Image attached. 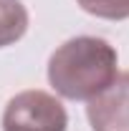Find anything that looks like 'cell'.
<instances>
[{
	"label": "cell",
	"instance_id": "obj_3",
	"mask_svg": "<svg viewBox=\"0 0 129 131\" xmlns=\"http://www.w3.org/2000/svg\"><path fill=\"white\" fill-rule=\"evenodd\" d=\"M86 116L94 131H129V73H119L91 98Z\"/></svg>",
	"mask_w": 129,
	"mask_h": 131
},
{
	"label": "cell",
	"instance_id": "obj_1",
	"mask_svg": "<svg viewBox=\"0 0 129 131\" xmlns=\"http://www.w3.org/2000/svg\"><path fill=\"white\" fill-rule=\"evenodd\" d=\"M119 56L109 40L96 35H76L53 50L48 81L68 101H91L119 76Z\"/></svg>",
	"mask_w": 129,
	"mask_h": 131
},
{
	"label": "cell",
	"instance_id": "obj_2",
	"mask_svg": "<svg viewBox=\"0 0 129 131\" xmlns=\"http://www.w3.org/2000/svg\"><path fill=\"white\" fill-rule=\"evenodd\" d=\"M68 114L63 103L46 91H20L3 111V131H66Z\"/></svg>",
	"mask_w": 129,
	"mask_h": 131
},
{
	"label": "cell",
	"instance_id": "obj_5",
	"mask_svg": "<svg viewBox=\"0 0 129 131\" xmlns=\"http://www.w3.org/2000/svg\"><path fill=\"white\" fill-rule=\"evenodd\" d=\"M89 15L104 20H124L129 18V0H76Z\"/></svg>",
	"mask_w": 129,
	"mask_h": 131
},
{
	"label": "cell",
	"instance_id": "obj_4",
	"mask_svg": "<svg viewBox=\"0 0 129 131\" xmlns=\"http://www.w3.org/2000/svg\"><path fill=\"white\" fill-rule=\"evenodd\" d=\"M28 10L20 0H0V48L18 43L28 30Z\"/></svg>",
	"mask_w": 129,
	"mask_h": 131
}]
</instances>
